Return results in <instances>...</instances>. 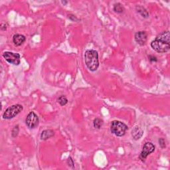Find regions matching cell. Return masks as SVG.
<instances>
[{"label": "cell", "instance_id": "1", "mask_svg": "<svg viewBox=\"0 0 170 170\" xmlns=\"http://www.w3.org/2000/svg\"><path fill=\"white\" fill-rule=\"evenodd\" d=\"M151 47L159 53H166L170 49V37L169 31H163L158 35L151 43Z\"/></svg>", "mask_w": 170, "mask_h": 170}, {"label": "cell", "instance_id": "2", "mask_svg": "<svg viewBox=\"0 0 170 170\" xmlns=\"http://www.w3.org/2000/svg\"><path fill=\"white\" fill-rule=\"evenodd\" d=\"M85 62L87 68L92 72L97 71L99 67V53L95 50H86L84 55Z\"/></svg>", "mask_w": 170, "mask_h": 170}, {"label": "cell", "instance_id": "3", "mask_svg": "<svg viewBox=\"0 0 170 170\" xmlns=\"http://www.w3.org/2000/svg\"><path fill=\"white\" fill-rule=\"evenodd\" d=\"M128 126L124 123L118 120H114L112 122L110 126V132L112 134H114L118 137H122L124 136L126 132L128 130Z\"/></svg>", "mask_w": 170, "mask_h": 170}, {"label": "cell", "instance_id": "4", "mask_svg": "<svg viewBox=\"0 0 170 170\" xmlns=\"http://www.w3.org/2000/svg\"><path fill=\"white\" fill-rule=\"evenodd\" d=\"M23 110H24L23 106L19 104L11 106L8 107L3 114V118L5 120L12 119L22 112Z\"/></svg>", "mask_w": 170, "mask_h": 170}, {"label": "cell", "instance_id": "5", "mask_svg": "<svg viewBox=\"0 0 170 170\" xmlns=\"http://www.w3.org/2000/svg\"><path fill=\"white\" fill-rule=\"evenodd\" d=\"M3 57L7 62L11 65L18 66L21 63V60H20L21 57H20V54L19 53L6 51L4 52V54H3Z\"/></svg>", "mask_w": 170, "mask_h": 170}, {"label": "cell", "instance_id": "6", "mask_svg": "<svg viewBox=\"0 0 170 170\" xmlns=\"http://www.w3.org/2000/svg\"><path fill=\"white\" fill-rule=\"evenodd\" d=\"M39 123V119L37 115L34 112H31L27 115L25 119V124L30 129H34L37 127Z\"/></svg>", "mask_w": 170, "mask_h": 170}, {"label": "cell", "instance_id": "7", "mask_svg": "<svg viewBox=\"0 0 170 170\" xmlns=\"http://www.w3.org/2000/svg\"><path fill=\"white\" fill-rule=\"evenodd\" d=\"M155 151V146L152 142H146L143 146L142 150L140 155V159L144 162L147 157Z\"/></svg>", "mask_w": 170, "mask_h": 170}, {"label": "cell", "instance_id": "8", "mask_svg": "<svg viewBox=\"0 0 170 170\" xmlns=\"http://www.w3.org/2000/svg\"><path fill=\"white\" fill-rule=\"evenodd\" d=\"M135 41L141 46L144 45L148 41V34L146 31H138L135 33L134 35Z\"/></svg>", "mask_w": 170, "mask_h": 170}, {"label": "cell", "instance_id": "9", "mask_svg": "<svg viewBox=\"0 0 170 170\" xmlns=\"http://www.w3.org/2000/svg\"><path fill=\"white\" fill-rule=\"evenodd\" d=\"M26 40V37L21 34H15L13 37V43L17 47L24 44Z\"/></svg>", "mask_w": 170, "mask_h": 170}, {"label": "cell", "instance_id": "10", "mask_svg": "<svg viewBox=\"0 0 170 170\" xmlns=\"http://www.w3.org/2000/svg\"><path fill=\"white\" fill-rule=\"evenodd\" d=\"M144 132L139 126H136L132 131V136L135 140H139L143 136Z\"/></svg>", "mask_w": 170, "mask_h": 170}, {"label": "cell", "instance_id": "11", "mask_svg": "<svg viewBox=\"0 0 170 170\" xmlns=\"http://www.w3.org/2000/svg\"><path fill=\"white\" fill-rule=\"evenodd\" d=\"M54 135V132L53 130H43L41 134V139L42 140H47L52 138Z\"/></svg>", "mask_w": 170, "mask_h": 170}, {"label": "cell", "instance_id": "12", "mask_svg": "<svg viewBox=\"0 0 170 170\" xmlns=\"http://www.w3.org/2000/svg\"><path fill=\"white\" fill-rule=\"evenodd\" d=\"M136 9L137 12L140 14V15L144 17V18H148V17H149V13L148 12V11L146 10V9L145 7L141 6V5H138V6L136 7Z\"/></svg>", "mask_w": 170, "mask_h": 170}, {"label": "cell", "instance_id": "13", "mask_svg": "<svg viewBox=\"0 0 170 170\" xmlns=\"http://www.w3.org/2000/svg\"><path fill=\"white\" fill-rule=\"evenodd\" d=\"M113 10L114 11V12L117 13H122L124 12L125 8L120 3H116V4H114Z\"/></svg>", "mask_w": 170, "mask_h": 170}, {"label": "cell", "instance_id": "14", "mask_svg": "<svg viewBox=\"0 0 170 170\" xmlns=\"http://www.w3.org/2000/svg\"><path fill=\"white\" fill-rule=\"evenodd\" d=\"M103 125V120L99 118H96L93 121V126L96 129H100Z\"/></svg>", "mask_w": 170, "mask_h": 170}, {"label": "cell", "instance_id": "15", "mask_svg": "<svg viewBox=\"0 0 170 170\" xmlns=\"http://www.w3.org/2000/svg\"><path fill=\"white\" fill-rule=\"evenodd\" d=\"M57 100H58V102L59 103V105L62 106H65L68 103L67 98L65 96H64V95H61V96H60Z\"/></svg>", "mask_w": 170, "mask_h": 170}, {"label": "cell", "instance_id": "16", "mask_svg": "<svg viewBox=\"0 0 170 170\" xmlns=\"http://www.w3.org/2000/svg\"><path fill=\"white\" fill-rule=\"evenodd\" d=\"M19 125L15 126L12 130V132H11V136L13 138H15L17 136V135L19 134Z\"/></svg>", "mask_w": 170, "mask_h": 170}, {"label": "cell", "instance_id": "17", "mask_svg": "<svg viewBox=\"0 0 170 170\" xmlns=\"http://www.w3.org/2000/svg\"><path fill=\"white\" fill-rule=\"evenodd\" d=\"M67 164L68 166L70 167L71 168H74V161L72 158L71 156H69L68 160H67Z\"/></svg>", "mask_w": 170, "mask_h": 170}, {"label": "cell", "instance_id": "18", "mask_svg": "<svg viewBox=\"0 0 170 170\" xmlns=\"http://www.w3.org/2000/svg\"><path fill=\"white\" fill-rule=\"evenodd\" d=\"M158 142H159V144H160L161 148H166V141H165V140L163 139V138H160Z\"/></svg>", "mask_w": 170, "mask_h": 170}, {"label": "cell", "instance_id": "19", "mask_svg": "<svg viewBox=\"0 0 170 170\" xmlns=\"http://www.w3.org/2000/svg\"><path fill=\"white\" fill-rule=\"evenodd\" d=\"M148 60L150 61L151 63H155L157 61V57L154 56V55H149L148 56Z\"/></svg>", "mask_w": 170, "mask_h": 170}, {"label": "cell", "instance_id": "20", "mask_svg": "<svg viewBox=\"0 0 170 170\" xmlns=\"http://www.w3.org/2000/svg\"><path fill=\"white\" fill-rule=\"evenodd\" d=\"M68 19L71 20L72 21H79V19H78L77 17L75 15H73V14H70V15H68Z\"/></svg>", "mask_w": 170, "mask_h": 170}, {"label": "cell", "instance_id": "21", "mask_svg": "<svg viewBox=\"0 0 170 170\" xmlns=\"http://www.w3.org/2000/svg\"><path fill=\"white\" fill-rule=\"evenodd\" d=\"M7 27H8L7 23H1V25H0V28H1V31H5L7 29Z\"/></svg>", "mask_w": 170, "mask_h": 170}, {"label": "cell", "instance_id": "22", "mask_svg": "<svg viewBox=\"0 0 170 170\" xmlns=\"http://www.w3.org/2000/svg\"><path fill=\"white\" fill-rule=\"evenodd\" d=\"M61 3H62V4H63V5H65L66 4H68V1H61Z\"/></svg>", "mask_w": 170, "mask_h": 170}]
</instances>
